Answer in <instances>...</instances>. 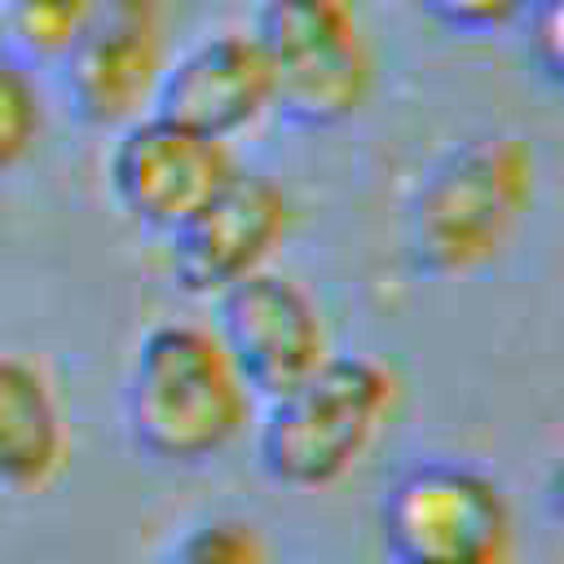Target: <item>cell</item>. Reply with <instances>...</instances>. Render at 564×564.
Segmentation results:
<instances>
[{
	"label": "cell",
	"mask_w": 564,
	"mask_h": 564,
	"mask_svg": "<svg viewBox=\"0 0 564 564\" xmlns=\"http://www.w3.org/2000/svg\"><path fill=\"white\" fill-rule=\"evenodd\" d=\"M167 62L172 18L163 0H101L53 70L75 123L119 132L154 110Z\"/></svg>",
	"instance_id": "8992f818"
},
{
	"label": "cell",
	"mask_w": 564,
	"mask_h": 564,
	"mask_svg": "<svg viewBox=\"0 0 564 564\" xmlns=\"http://www.w3.org/2000/svg\"><path fill=\"white\" fill-rule=\"evenodd\" d=\"M269 564H286V560H269Z\"/></svg>",
	"instance_id": "d6986e66"
},
{
	"label": "cell",
	"mask_w": 564,
	"mask_h": 564,
	"mask_svg": "<svg viewBox=\"0 0 564 564\" xmlns=\"http://www.w3.org/2000/svg\"><path fill=\"white\" fill-rule=\"evenodd\" d=\"M70 423L40 361L0 348V494L31 498L62 480Z\"/></svg>",
	"instance_id": "8fae6325"
},
{
	"label": "cell",
	"mask_w": 564,
	"mask_h": 564,
	"mask_svg": "<svg viewBox=\"0 0 564 564\" xmlns=\"http://www.w3.org/2000/svg\"><path fill=\"white\" fill-rule=\"evenodd\" d=\"M379 542L392 564H511L516 511L489 471L423 458L388 485Z\"/></svg>",
	"instance_id": "5b68a950"
},
{
	"label": "cell",
	"mask_w": 564,
	"mask_h": 564,
	"mask_svg": "<svg viewBox=\"0 0 564 564\" xmlns=\"http://www.w3.org/2000/svg\"><path fill=\"white\" fill-rule=\"evenodd\" d=\"M9 57V48H4V26H0V62Z\"/></svg>",
	"instance_id": "ac0fdd59"
},
{
	"label": "cell",
	"mask_w": 564,
	"mask_h": 564,
	"mask_svg": "<svg viewBox=\"0 0 564 564\" xmlns=\"http://www.w3.org/2000/svg\"><path fill=\"white\" fill-rule=\"evenodd\" d=\"M154 110L229 145L260 128L273 115V84L247 26L207 31L172 53Z\"/></svg>",
	"instance_id": "30bf717a"
},
{
	"label": "cell",
	"mask_w": 564,
	"mask_h": 564,
	"mask_svg": "<svg viewBox=\"0 0 564 564\" xmlns=\"http://www.w3.org/2000/svg\"><path fill=\"white\" fill-rule=\"evenodd\" d=\"M212 300V330L220 335L256 401L282 397L330 357V330L317 300L278 269H260Z\"/></svg>",
	"instance_id": "9c48e42d"
},
{
	"label": "cell",
	"mask_w": 564,
	"mask_h": 564,
	"mask_svg": "<svg viewBox=\"0 0 564 564\" xmlns=\"http://www.w3.org/2000/svg\"><path fill=\"white\" fill-rule=\"evenodd\" d=\"M238 167L229 141L150 110L115 132L106 150V189L132 225L167 238L212 203Z\"/></svg>",
	"instance_id": "52a82bcc"
},
{
	"label": "cell",
	"mask_w": 564,
	"mask_h": 564,
	"mask_svg": "<svg viewBox=\"0 0 564 564\" xmlns=\"http://www.w3.org/2000/svg\"><path fill=\"white\" fill-rule=\"evenodd\" d=\"M247 35L269 66L282 123L326 132L375 101L379 48L357 0H256Z\"/></svg>",
	"instance_id": "277c9868"
},
{
	"label": "cell",
	"mask_w": 564,
	"mask_h": 564,
	"mask_svg": "<svg viewBox=\"0 0 564 564\" xmlns=\"http://www.w3.org/2000/svg\"><path fill=\"white\" fill-rule=\"evenodd\" d=\"M524 35L533 66L564 88V0H538L533 13L524 18Z\"/></svg>",
	"instance_id": "2e32d148"
},
{
	"label": "cell",
	"mask_w": 564,
	"mask_h": 564,
	"mask_svg": "<svg viewBox=\"0 0 564 564\" xmlns=\"http://www.w3.org/2000/svg\"><path fill=\"white\" fill-rule=\"evenodd\" d=\"M538 150L520 132H476L449 145L414 185L401 247L423 278H471L494 269L538 207Z\"/></svg>",
	"instance_id": "6da1fadb"
},
{
	"label": "cell",
	"mask_w": 564,
	"mask_h": 564,
	"mask_svg": "<svg viewBox=\"0 0 564 564\" xmlns=\"http://www.w3.org/2000/svg\"><path fill=\"white\" fill-rule=\"evenodd\" d=\"M542 498H546L551 520L564 524V449L555 454V463H551V471H546V489H542Z\"/></svg>",
	"instance_id": "e0dca14e"
},
{
	"label": "cell",
	"mask_w": 564,
	"mask_h": 564,
	"mask_svg": "<svg viewBox=\"0 0 564 564\" xmlns=\"http://www.w3.org/2000/svg\"><path fill=\"white\" fill-rule=\"evenodd\" d=\"M405 379L366 352H330L308 379L264 401L256 427L260 471L295 494L348 480L397 427Z\"/></svg>",
	"instance_id": "3957f363"
},
{
	"label": "cell",
	"mask_w": 564,
	"mask_h": 564,
	"mask_svg": "<svg viewBox=\"0 0 564 564\" xmlns=\"http://www.w3.org/2000/svg\"><path fill=\"white\" fill-rule=\"evenodd\" d=\"M123 432L137 454L163 467H203L220 458L256 419L220 335L203 322H154L123 375Z\"/></svg>",
	"instance_id": "7a4b0ae2"
},
{
	"label": "cell",
	"mask_w": 564,
	"mask_h": 564,
	"mask_svg": "<svg viewBox=\"0 0 564 564\" xmlns=\"http://www.w3.org/2000/svg\"><path fill=\"white\" fill-rule=\"evenodd\" d=\"M44 132V93L31 66L18 57L0 62V176L22 167Z\"/></svg>",
	"instance_id": "5bb4252c"
},
{
	"label": "cell",
	"mask_w": 564,
	"mask_h": 564,
	"mask_svg": "<svg viewBox=\"0 0 564 564\" xmlns=\"http://www.w3.org/2000/svg\"><path fill=\"white\" fill-rule=\"evenodd\" d=\"M295 198L264 172L238 167L229 185L167 234V273L189 295H220L260 273L295 234Z\"/></svg>",
	"instance_id": "ba28073f"
},
{
	"label": "cell",
	"mask_w": 564,
	"mask_h": 564,
	"mask_svg": "<svg viewBox=\"0 0 564 564\" xmlns=\"http://www.w3.org/2000/svg\"><path fill=\"white\" fill-rule=\"evenodd\" d=\"M436 26L458 31V35H494L524 26L538 0H414Z\"/></svg>",
	"instance_id": "9a60e30c"
},
{
	"label": "cell",
	"mask_w": 564,
	"mask_h": 564,
	"mask_svg": "<svg viewBox=\"0 0 564 564\" xmlns=\"http://www.w3.org/2000/svg\"><path fill=\"white\" fill-rule=\"evenodd\" d=\"M264 533L242 516H207L181 529L150 564H269Z\"/></svg>",
	"instance_id": "4fadbf2b"
},
{
	"label": "cell",
	"mask_w": 564,
	"mask_h": 564,
	"mask_svg": "<svg viewBox=\"0 0 564 564\" xmlns=\"http://www.w3.org/2000/svg\"><path fill=\"white\" fill-rule=\"evenodd\" d=\"M101 0H0L4 48L22 66H57Z\"/></svg>",
	"instance_id": "7c38bea8"
}]
</instances>
